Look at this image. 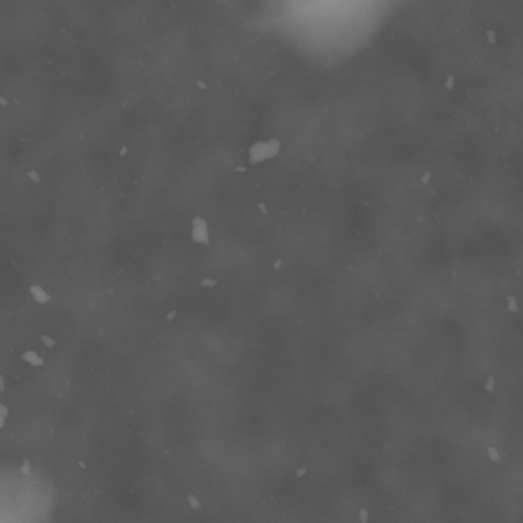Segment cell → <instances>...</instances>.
<instances>
[{"label": "cell", "mask_w": 523, "mask_h": 523, "mask_svg": "<svg viewBox=\"0 0 523 523\" xmlns=\"http://www.w3.org/2000/svg\"><path fill=\"white\" fill-rule=\"evenodd\" d=\"M278 148H280V143L274 141V139L272 141H258V143H254L249 148V162L252 164H260L262 160H268V158L276 156Z\"/></svg>", "instance_id": "6da1fadb"}, {"label": "cell", "mask_w": 523, "mask_h": 523, "mask_svg": "<svg viewBox=\"0 0 523 523\" xmlns=\"http://www.w3.org/2000/svg\"><path fill=\"white\" fill-rule=\"evenodd\" d=\"M192 239L196 243L208 245V231H206V221L202 217H194L192 219Z\"/></svg>", "instance_id": "7a4b0ae2"}, {"label": "cell", "mask_w": 523, "mask_h": 523, "mask_svg": "<svg viewBox=\"0 0 523 523\" xmlns=\"http://www.w3.org/2000/svg\"><path fill=\"white\" fill-rule=\"evenodd\" d=\"M29 292L33 295V299L37 301V303H49L51 301V295H47L41 286H37V284H33L31 288H29Z\"/></svg>", "instance_id": "3957f363"}, {"label": "cell", "mask_w": 523, "mask_h": 523, "mask_svg": "<svg viewBox=\"0 0 523 523\" xmlns=\"http://www.w3.org/2000/svg\"><path fill=\"white\" fill-rule=\"evenodd\" d=\"M23 360H25V362H29L31 366H43V360H41V355H37L33 349H27V351L23 353Z\"/></svg>", "instance_id": "277c9868"}, {"label": "cell", "mask_w": 523, "mask_h": 523, "mask_svg": "<svg viewBox=\"0 0 523 523\" xmlns=\"http://www.w3.org/2000/svg\"><path fill=\"white\" fill-rule=\"evenodd\" d=\"M41 342H43L47 348H53V346H55V340H53V338H49V336H45V333L41 336Z\"/></svg>", "instance_id": "5b68a950"}, {"label": "cell", "mask_w": 523, "mask_h": 523, "mask_svg": "<svg viewBox=\"0 0 523 523\" xmlns=\"http://www.w3.org/2000/svg\"><path fill=\"white\" fill-rule=\"evenodd\" d=\"M202 286H206V288H213V286H217V280L215 278H202V282H200Z\"/></svg>", "instance_id": "8992f818"}, {"label": "cell", "mask_w": 523, "mask_h": 523, "mask_svg": "<svg viewBox=\"0 0 523 523\" xmlns=\"http://www.w3.org/2000/svg\"><path fill=\"white\" fill-rule=\"evenodd\" d=\"M29 178H31V180H33V182H35V184H39V182H41V176L37 174V172H35V170H31V172H29Z\"/></svg>", "instance_id": "52a82bcc"}, {"label": "cell", "mask_w": 523, "mask_h": 523, "mask_svg": "<svg viewBox=\"0 0 523 523\" xmlns=\"http://www.w3.org/2000/svg\"><path fill=\"white\" fill-rule=\"evenodd\" d=\"M258 208H260V211H262V213H268V206H266V204H264V202H260V204H258Z\"/></svg>", "instance_id": "ba28073f"}, {"label": "cell", "mask_w": 523, "mask_h": 523, "mask_svg": "<svg viewBox=\"0 0 523 523\" xmlns=\"http://www.w3.org/2000/svg\"><path fill=\"white\" fill-rule=\"evenodd\" d=\"M0 104H2V107H6V104H8V100H6L4 96H0Z\"/></svg>", "instance_id": "9c48e42d"}, {"label": "cell", "mask_w": 523, "mask_h": 523, "mask_svg": "<svg viewBox=\"0 0 523 523\" xmlns=\"http://www.w3.org/2000/svg\"><path fill=\"white\" fill-rule=\"evenodd\" d=\"M4 388V380H2V376H0V390Z\"/></svg>", "instance_id": "30bf717a"}, {"label": "cell", "mask_w": 523, "mask_h": 523, "mask_svg": "<svg viewBox=\"0 0 523 523\" xmlns=\"http://www.w3.org/2000/svg\"><path fill=\"white\" fill-rule=\"evenodd\" d=\"M0 415H4V407H0Z\"/></svg>", "instance_id": "8fae6325"}]
</instances>
